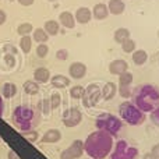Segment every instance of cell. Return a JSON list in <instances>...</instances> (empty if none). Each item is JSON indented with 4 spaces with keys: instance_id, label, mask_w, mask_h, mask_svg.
Instances as JSON below:
<instances>
[{
    "instance_id": "10",
    "label": "cell",
    "mask_w": 159,
    "mask_h": 159,
    "mask_svg": "<svg viewBox=\"0 0 159 159\" xmlns=\"http://www.w3.org/2000/svg\"><path fill=\"white\" fill-rule=\"evenodd\" d=\"M109 71H110V74H113V75H120V74H123V73L129 71V64H127V61L123 60V59H116V60H113L112 63L109 64Z\"/></svg>"
},
{
    "instance_id": "23",
    "label": "cell",
    "mask_w": 159,
    "mask_h": 159,
    "mask_svg": "<svg viewBox=\"0 0 159 159\" xmlns=\"http://www.w3.org/2000/svg\"><path fill=\"white\" fill-rule=\"evenodd\" d=\"M113 38H115V41L117 42V43L121 45L124 41H127V39L130 38V31L127 30V28H119V30L115 31Z\"/></svg>"
},
{
    "instance_id": "31",
    "label": "cell",
    "mask_w": 159,
    "mask_h": 159,
    "mask_svg": "<svg viewBox=\"0 0 159 159\" xmlns=\"http://www.w3.org/2000/svg\"><path fill=\"white\" fill-rule=\"evenodd\" d=\"M49 102H50V109H57L59 106H60V103H61V96H60V93H57V92H55V93H52L50 95V99H49Z\"/></svg>"
},
{
    "instance_id": "24",
    "label": "cell",
    "mask_w": 159,
    "mask_h": 159,
    "mask_svg": "<svg viewBox=\"0 0 159 159\" xmlns=\"http://www.w3.org/2000/svg\"><path fill=\"white\" fill-rule=\"evenodd\" d=\"M24 91L28 95H36V93L39 92V84L36 81L28 80V81L24 82Z\"/></svg>"
},
{
    "instance_id": "5",
    "label": "cell",
    "mask_w": 159,
    "mask_h": 159,
    "mask_svg": "<svg viewBox=\"0 0 159 159\" xmlns=\"http://www.w3.org/2000/svg\"><path fill=\"white\" fill-rule=\"evenodd\" d=\"M95 126L98 130H102V131L109 133L112 137L117 135V133L121 130V120L115 115H110V113H102L96 117Z\"/></svg>"
},
{
    "instance_id": "27",
    "label": "cell",
    "mask_w": 159,
    "mask_h": 159,
    "mask_svg": "<svg viewBox=\"0 0 159 159\" xmlns=\"http://www.w3.org/2000/svg\"><path fill=\"white\" fill-rule=\"evenodd\" d=\"M84 93H85V89L81 85H75V87H73L71 89H70V96H71L73 99H82Z\"/></svg>"
},
{
    "instance_id": "30",
    "label": "cell",
    "mask_w": 159,
    "mask_h": 159,
    "mask_svg": "<svg viewBox=\"0 0 159 159\" xmlns=\"http://www.w3.org/2000/svg\"><path fill=\"white\" fill-rule=\"evenodd\" d=\"M133 82V74L130 71H126L119 75V85H131Z\"/></svg>"
},
{
    "instance_id": "42",
    "label": "cell",
    "mask_w": 159,
    "mask_h": 159,
    "mask_svg": "<svg viewBox=\"0 0 159 159\" xmlns=\"http://www.w3.org/2000/svg\"><path fill=\"white\" fill-rule=\"evenodd\" d=\"M6 20H7V16H6V13L3 10H0V25L4 24Z\"/></svg>"
},
{
    "instance_id": "8",
    "label": "cell",
    "mask_w": 159,
    "mask_h": 159,
    "mask_svg": "<svg viewBox=\"0 0 159 159\" xmlns=\"http://www.w3.org/2000/svg\"><path fill=\"white\" fill-rule=\"evenodd\" d=\"M63 124L66 127H69V129H71V127H75L78 126L80 123H81L82 120V113L81 110L78 109V107H70V109L64 110L63 113Z\"/></svg>"
},
{
    "instance_id": "46",
    "label": "cell",
    "mask_w": 159,
    "mask_h": 159,
    "mask_svg": "<svg viewBox=\"0 0 159 159\" xmlns=\"http://www.w3.org/2000/svg\"><path fill=\"white\" fill-rule=\"evenodd\" d=\"M158 38H159V30H158Z\"/></svg>"
},
{
    "instance_id": "41",
    "label": "cell",
    "mask_w": 159,
    "mask_h": 159,
    "mask_svg": "<svg viewBox=\"0 0 159 159\" xmlns=\"http://www.w3.org/2000/svg\"><path fill=\"white\" fill-rule=\"evenodd\" d=\"M18 3L22 6H25V7H30V6L34 4V0H18Z\"/></svg>"
},
{
    "instance_id": "44",
    "label": "cell",
    "mask_w": 159,
    "mask_h": 159,
    "mask_svg": "<svg viewBox=\"0 0 159 159\" xmlns=\"http://www.w3.org/2000/svg\"><path fill=\"white\" fill-rule=\"evenodd\" d=\"M143 159H157V158H155L154 155L151 154V152H147V154H145V155H144V157H143Z\"/></svg>"
},
{
    "instance_id": "29",
    "label": "cell",
    "mask_w": 159,
    "mask_h": 159,
    "mask_svg": "<svg viewBox=\"0 0 159 159\" xmlns=\"http://www.w3.org/2000/svg\"><path fill=\"white\" fill-rule=\"evenodd\" d=\"M121 49H123L124 53H133L135 50V42L131 38H129L127 41H124L121 43Z\"/></svg>"
},
{
    "instance_id": "26",
    "label": "cell",
    "mask_w": 159,
    "mask_h": 159,
    "mask_svg": "<svg viewBox=\"0 0 159 159\" xmlns=\"http://www.w3.org/2000/svg\"><path fill=\"white\" fill-rule=\"evenodd\" d=\"M20 48L24 53H30L31 52V48H32V38L30 35H25L21 38L20 41Z\"/></svg>"
},
{
    "instance_id": "9",
    "label": "cell",
    "mask_w": 159,
    "mask_h": 159,
    "mask_svg": "<svg viewBox=\"0 0 159 159\" xmlns=\"http://www.w3.org/2000/svg\"><path fill=\"white\" fill-rule=\"evenodd\" d=\"M69 74L74 80L84 78L85 74H87V66H85L84 63H81V61H74V63H71L69 67Z\"/></svg>"
},
{
    "instance_id": "34",
    "label": "cell",
    "mask_w": 159,
    "mask_h": 159,
    "mask_svg": "<svg viewBox=\"0 0 159 159\" xmlns=\"http://www.w3.org/2000/svg\"><path fill=\"white\" fill-rule=\"evenodd\" d=\"M119 95L121 96V98H130V96L133 95L131 89H130V85H119Z\"/></svg>"
},
{
    "instance_id": "22",
    "label": "cell",
    "mask_w": 159,
    "mask_h": 159,
    "mask_svg": "<svg viewBox=\"0 0 159 159\" xmlns=\"http://www.w3.org/2000/svg\"><path fill=\"white\" fill-rule=\"evenodd\" d=\"M2 93L6 99L13 98V96L17 93V85L13 84V82H6L2 88Z\"/></svg>"
},
{
    "instance_id": "32",
    "label": "cell",
    "mask_w": 159,
    "mask_h": 159,
    "mask_svg": "<svg viewBox=\"0 0 159 159\" xmlns=\"http://www.w3.org/2000/svg\"><path fill=\"white\" fill-rule=\"evenodd\" d=\"M38 107L41 109V112H42V115L43 116H48L50 113V102H49V99H43V101H41L38 103Z\"/></svg>"
},
{
    "instance_id": "45",
    "label": "cell",
    "mask_w": 159,
    "mask_h": 159,
    "mask_svg": "<svg viewBox=\"0 0 159 159\" xmlns=\"http://www.w3.org/2000/svg\"><path fill=\"white\" fill-rule=\"evenodd\" d=\"M49 2H56V0H49Z\"/></svg>"
},
{
    "instance_id": "17",
    "label": "cell",
    "mask_w": 159,
    "mask_h": 159,
    "mask_svg": "<svg viewBox=\"0 0 159 159\" xmlns=\"http://www.w3.org/2000/svg\"><path fill=\"white\" fill-rule=\"evenodd\" d=\"M50 82H52V85L55 88H60V89H63V88H67L70 85V78L66 77V75L56 74L50 78Z\"/></svg>"
},
{
    "instance_id": "33",
    "label": "cell",
    "mask_w": 159,
    "mask_h": 159,
    "mask_svg": "<svg viewBox=\"0 0 159 159\" xmlns=\"http://www.w3.org/2000/svg\"><path fill=\"white\" fill-rule=\"evenodd\" d=\"M21 135L24 138H27L31 143H36V140L39 138L38 131H34V130H28V131H21Z\"/></svg>"
},
{
    "instance_id": "16",
    "label": "cell",
    "mask_w": 159,
    "mask_h": 159,
    "mask_svg": "<svg viewBox=\"0 0 159 159\" xmlns=\"http://www.w3.org/2000/svg\"><path fill=\"white\" fill-rule=\"evenodd\" d=\"M116 92H117V87H116L115 82H106L103 87V89H102V98L105 99V101H110V99L115 98Z\"/></svg>"
},
{
    "instance_id": "37",
    "label": "cell",
    "mask_w": 159,
    "mask_h": 159,
    "mask_svg": "<svg viewBox=\"0 0 159 159\" xmlns=\"http://www.w3.org/2000/svg\"><path fill=\"white\" fill-rule=\"evenodd\" d=\"M56 57H57L59 60L64 61V60H67V57H69V53H67L66 49H60V50L56 52Z\"/></svg>"
},
{
    "instance_id": "39",
    "label": "cell",
    "mask_w": 159,
    "mask_h": 159,
    "mask_svg": "<svg viewBox=\"0 0 159 159\" xmlns=\"http://www.w3.org/2000/svg\"><path fill=\"white\" fill-rule=\"evenodd\" d=\"M151 154L154 155L157 159H159V144H155L154 147H152V149H151Z\"/></svg>"
},
{
    "instance_id": "40",
    "label": "cell",
    "mask_w": 159,
    "mask_h": 159,
    "mask_svg": "<svg viewBox=\"0 0 159 159\" xmlns=\"http://www.w3.org/2000/svg\"><path fill=\"white\" fill-rule=\"evenodd\" d=\"M7 159H21V158L17 155V152L14 151V149H10V151H8V154H7Z\"/></svg>"
},
{
    "instance_id": "4",
    "label": "cell",
    "mask_w": 159,
    "mask_h": 159,
    "mask_svg": "<svg viewBox=\"0 0 159 159\" xmlns=\"http://www.w3.org/2000/svg\"><path fill=\"white\" fill-rule=\"evenodd\" d=\"M119 113H120L121 120H124L130 126H140L145 121V113L141 112L134 103H131L129 101L120 103Z\"/></svg>"
},
{
    "instance_id": "7",
    "label": "cell",
    "mask_w": 159,
    "mask_h": 159,
    "mask_svg": "<svg viewBox=\"0 0 159 159\" xmlns=\"http://www.w3.org/2000/svg\"><path fill=\"white\" fill-rule=\"evenodd\" d=\"M102 98V91L96 84H89L85 88V93L82 96V103L85 107H92Z\"/></svg>"
},
{
    "instance_id": "14",
    "label": "cell",
    "mask_w": 159,
    "mask_h": 159,
    "mask_svg": "<svg viewBox=\"0 0 159 159\" xmlns=\"http://www.w3.org/2000/svg\"><path fill=\"white\" fill-rule=\"evenodd\" d=\"M92 17H95V20H105L109 17V8L106 4L103 3H99L93 7L92 10Z\"/></svg>"
},
{
    "instance_id": "35",
    "label": "cell",
    "mask_w": 159,
    "mask_h": 159,
    "mask_svg": "<svg viewBox=\"0 0 159 159\" xmlns=\"http://www.w3.org/2000/svg\"><path fill=\"white\" fill-rule=\"evenodd\" d=\"M48 53H49V48H48V45L39 43L38 48H36V56L41 57V59H43V57H46L48 56Z\"/></svg>"
},
{
    "instance_id": "28",
    "label": "cell",
    "mask_w": 159,
    "mask_h": 159,
    "mask_svg": "<svg viewBox=\"0 0 159 159\" xmlns=\"http://www.w3.org/2000/svg\"><path fill=\"white\" fill-rule=\"evenodd\" d=\"M32 31H34L32 24H30V22H24V24H21L18 28H17V32H18L21 36L30 35V34L32 32Z\"/></svg>"
},
{
    "instance_id": "25",
    "label": "cell",
    "mask_w": 159,
    "mask_h": 159,
    "mask_svg": "<svg viewBox=\"0 0 159 159\" xmlns=\"http://www.w3.org/2000/svg\"><path fill=\"white\" fill-rule=\"evenodd\" d=\"M34 39H35L38 43H45V42L49 39V35L46 34V31L43 30V28H38V30L34 31Z\"/></svg>"
},
{
    "instance_id": "1",
    "label": "cell",
    "mask_w": 159,
    "mask_h": 159,
    "mask_svg": "<svg viewBox=\"0 0 159 159\" xmlns=\"http://www.w3.org/2000/svg\"><path fill=\"white\" fill-rule=\"evenodd\" d=\"M113 149V137L106 131L96 130L84 141L85 154L92 159H105Z\"/></svg>"
},
{
    "instance_id": "12",
    "label": "cell",
    "mask_w": 159,
    "mask_h": 159,
    "mask_svg": "<svg viewBox=\"0 0 159 159\" xmlns=\"http://www.w3.org/2000/svg\"><path fill=\"white\" fill-rule=\"evenodd\" d=\"M74 18L77 22H80V24H87V22H89L91 18H92V11H91L88 7H81L75 11Z\"/></svg>"
},
{
    "instance_id": "43",
    "label": "cell",
    "mask_w": 159,
    "mask_h": 159,
    "mask_svg": "<svg viewBox=\"0 0 159 159\" xmlns=\"http://www.w3.org/2000/svg\"><path fill=\"white\" fill-rule=\"evenodd\" d=\"M3 110H4V103H3V98L0 96V117L3 116Z\"/></svg>"
},
{
    "instance_id": "11",
    "label": "cell",
    "mask_w": 159,
    "mask_h": 159,
    "mask_svg": "<svg viewBox=\"0 0 159 159\" xmlns=\"http://www.w3.org/2000/svg\"><path fill=\"white\" fill-rule=\"evenodd\" d=\"M60 140H61V133L57 129H49L42 135L41 143L42 144H56Z\"/></svg>"
},
{
    "instance_id": "19",
    "label": "cell",
    "mask_w": 159,
    "mask_h": 159,
    "mask_svg": "<svg viewBox=\"0 0 159 159\" xmlns=\"http://www.w3.org/2000/svg\"><path fill=\"white\" fill-rule=\"evenodd\" d=\"M147 60H148V53L144 49H137L133 52V63L135 66H143L147 63Z\"/></svg>"
},
{
    "instance_id": "2",
    "label": "cell",
    "mask_w": 159,
    "mask_h": 159,
    "mask_svg": "<svg viewBox=\"0 0 159 159\" xmlns=\"http://www.w3.org/2000/svg\"><path fill=\"white\" fill-rule=\"evenodd\" d=\"M134 105L141 112H152L159 103V89L151 84L140 85L133 92Z\"/></svg>"
},
{
    "instance_id": "21",
    "label": "cell",
    "mask_w": 159,
    "mask_h": 159,
    "mask_svg": "<svg viewBox=\"0 0 159 159\" xmlns=\"http://www.w3.org/2000/svg\"><path fill=\"white\" fill-rule=\"evenodd\" d=\"M43 30L46 31V34L49 36H55V35H57L59 31H60V24H59L57 21H55V20H49V21L45 22Z\"/></svg>"
},
{
    "instance_id": "18",
    "label": "cell",
    "mask_w": 159,
    "mask_h": 159,
    "mask_svg": "<svg viewBox=\"0 0 159 159\" xmlns=\"http://www.w3.org/2000/svg\"><path fill=\"white\" fill-rule=\"evenodd\" d=\"M69 151L73 154L74 159L81 158L82 154H84V141H81V140H74L71 145L69 147Z\"/></svg>"
},
{
    "instance_id": "47",
    "label": "cell",
    "mask_w": 159,
    "mask_h": 159,
    "mask_svg": "<svg viewBox=\"0 0 159 159\" xmlns=\"http://www.w3.org/2000/svg\"><path fill=\"white\" fill-rule=\"evenodd\" d=\"M88 159H92V158H88Z\"/></svg>"
},
{
    "instance_id": "13",
    "label": "cell",
    "mask_w": 159,
    "mask_h": 159,
    "mask_svg": "<svg viewBox=\"0 0 159 159\" xmlns=\"http://www.w3.org/2000/svg\"><path fill=\"white\" fill-rule=\"evenodd\" d=\"M50 80V73L46 67H39L34 71V81H36L38 84H45Z\"/></svg>"
},
{
    "instance_id": "6",
    "label": "cell",
    "mask_w": 159,
    "mask_h": 159,
    "mask_svg": "<svg viewBox=\"0 0 159 159\" xmlns=\"http://www.w3.org/2000/svg\"><path fill=\"white\" fill-rule=\"evenodd\" d=\"M138 155V149L135 147L129 145V143L120 140L116 143L113 151L110 152V159H135Z\"/></svg>"
},
{
    "instance_id": "20",
    "label": "cell",
    "mask_w": 159,
    "mask_h": 159,
    "mask_svg": "<svg viewBox=\"0 0 159 159\" xmlns=\"http://www.w3.org/2000/svg\"><path fill=\"white\" fill-rule=\"evenodd\" d=\"M124 2L123 0H110L109 4H107V8H109V13L115 14V16H119L124 11Z\"/></svg>"
},
{
    "instance_id": "15",
    "label": "cell",
    "mask_w": 159,
    "mask_h": 159,
    "mask_svg": "<svg viewBox=\"0 0 159 159\" xmlns=\"http://www.w3.org/2000/svg\"><path fill=\"white\" fill-rule=\"evenodd\" d=\"M59 21H60V24L63 25V27L69 28V30L75 27V18L70 11H63V13L59 16Z\"/></svg>"
},
{
    "instance_id": "38",
    "label": "cell",
    "mask_w": 159,
    "mask_h": 159,
    "mask_svg": "<svg viewBox=\"0 0 159 159\" xmlns=\"http://www.w3.org/2000/svg\"><path fill=\"white\" fill-rule=\"evenodd\" d=\"M60 159H74V157H73V154L69 151V148H67V149H64V151H61Z\"/></svg>"
},
{
    "instance_id": "3",
    "label": "cell",
    "mask_w": 159,
    "mask_h": 159,
    "mask_svg": "<svg viewBox=\"0 0 159 159\" xmlns=\"http://www.w3.org/2000/svg\"><path fill=\"white\" fill-rule=\"evenodd\" d=\"M11 120L13 124L20 130V131H28L32 129L34 120H35V113L30 106L25 105H20L13 110L11 115Z\"/></svg>"
},
{
    "instance_id": "36",
    "label": "cell",
    "mask_w": 159,
    "mask_h": 159,
    "mask_svg": "<svg viewBox=\"0 0 159 159\" xmlns=\"http://www.w3.org/2000/svg\"><path fill=\"white\" fill-rule=\"evenodd\" d=\"M151 120L155 126L159 127V103H158V106L151 112Z\"/></svg>"
}]
</instances>
